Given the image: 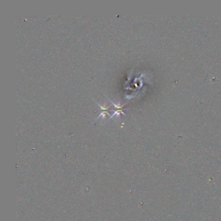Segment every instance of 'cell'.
Segmentation results:
<instances>
[{
    "label": "cell",
    "instance_id": "obj_1",
    "mask_svg": "<svg viewBox=\"0 0 221 221\" xmlns=\"http://www.w3.org/2000/svg\"><path fill=\"white\" fill-rule=\"evenodd\" d=\"M98 105L99 106V107H101V110H103V112H102L101 113V114L100 115V116H99V117H101L102 116V117H103V118H104V119H105L106 116H107V115L108 114V109H109V107H107L106 105L101 106V104H98Z\"/></svg>",
    "mask_w": 221,
    "mask_h": 221
}]
</instances>
